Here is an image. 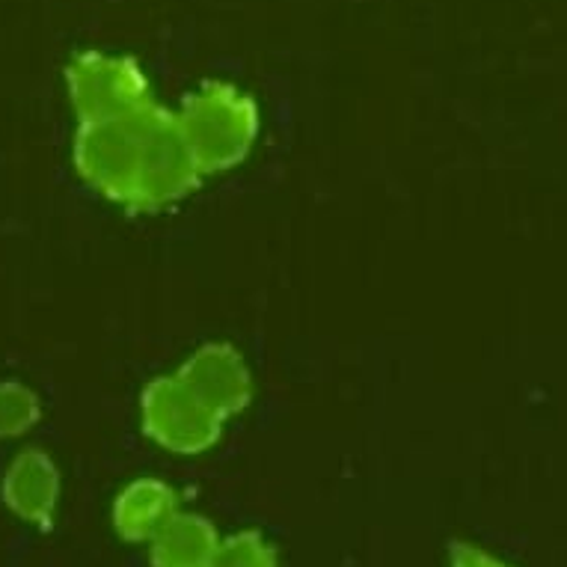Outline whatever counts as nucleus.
<instances>
[{
  "label": "nucleus",
  "instance_id": "1",
  "mask_svg": "<svg viewBox=\"0 0 567 567\" xmlns=\"http://www.w3.org/2000/svg\"><path fill=\"white\" fill-rule=\"evenodd\" d=\"M187 150L203 176L226 173L250 155L259 137V104L238 86L212 81L185 99L176 111Z\"/></svg>",
  "mask_w": 567,
  "mask_h": 567
},
{
  "label": "nucleus",
  "instance_id": "2",
  "mask_svg": "<svg viewBox=\"0 0 567 567\" xmlns=\"http://www.w3.org/2000/svg\"><path fill=\"white\" fill-rule=\"evenodd\" d=\"M137 128V182L131 212H158L199 185V167L187 150L176 113L152 102L134 113Z\"/></svg>",
  "mask_w": 567,
  "mask_h": 567
},
{
  "label": "nucleus",
  "instance_id": "3",
  "mask_svg": "<svg viewBox=\"0 0 567 567\" xmlns=\"http://www.w3.org/2000/svg\"><path fill=\"white\" fill-rule=\"evenodd\" d=\"M65 86L81 122L125 120L152 104L150 78L131 56L84 51L65 69Z\"/></svg>",
  "mask_w": 567,
  "mask_h": 567
},
{
  "label": "nucleus",
  "instance_id": "4",
  "mask_svg": "<svg viewBox=\"0 0 567 567\" xmlns=\"http://www.w3.org/2000/svg\"><path fill=\"white\" fill-rule=\"evenodd\" d=\"M140 413H143V431L158 446L176 455H203L215 446L224 431V419L194 399L176 374L158 378L143 390Z\"/></svg>",
  "mask_w": 567,
  "mask_h": 567
},
{
  "label": "nucleus",
  "instance_id": "5",
  "mask_svg": "<svg viewBox=\"0 0 567 567\" xmlns=\"http://www.w3.org/2000/svg\"><path fill=\"white\" fill-rule=\"evenodd\" d=\"M78 173L113 203L131 208L137 182V128L134 116L81 122L75 137Z\"/></svg>",
  "mask_w": 567,
  "mask_h": 567
},
{
  "label": "nucleus",
  "instance_id": "6",
  "mask_svg": "<svg viewBox=\"0 0 567 567\" xmlns=\"http://www.w3.org/2000/svg\"><path fill=\"white\" fill-rule=\"evenodd\" d=\"M176 378L187 386V392L199 399L215 416L226 422L241 413L252 399V378L244 357L233 344L212 342L190 353Z\"/></svg>",
  "mask_w": 567,
  "mask_h": 567
},
{
  "label": "nucleus",
  "instance_id": "7",
  "mask_svg": "<svg viewBox=\"0 0 567 567\" xmlns=\"http://www.w3.org/2000/svg\"><path fill=\"white\" fill-rule=\"evenodd\" d=\"M3 503L21 520L51 529L60 503V473L54 461L39 449L21 452L3 475Z\"/></svg>",
  "mask_w": 567,
  "mask_h": 567
},
{
  "label": "nucleus",
  "instance_id": "8",
  "mask_svg": "<svg viewBox=\"0 0 567 567\" xmlns=\"http://www.w3.org/2000/svg\"><path fill=\"white\" fill-rule=\"evenodd\" d=\"M178 512V493L158 478H137L116 496L113 526L120 538L134 544H150L164 523Z\"/></svg>",
  "mask_w": 567,
  "mask_h": 567
},
{
  "label": "nucleus",
  "instance_id": "9",
  "mask_svg": "<svg viewBox=\"0 0 567 567\" xmlns=\"http://www.w3.org/2000/svg\"><path fill=\"white\" fill-rule=\"evenodd\" d=\"M217 544L220 535L203 514L176 512L150 540L152 567H205Z\"/></svg>",
  "mask_w": 567,
  "mask_h": 567
},
{
  "label": "nucleus",
  "instance_id": "10",
  "mask_svg": "<svg viewBox=\"0 0 567 567\" xmlns=\"http://www.w3.org/2000/svg\"><path fill=\"white\" fill-rule=\"evenodd\" d=\"M39 416H42V408H39L37 392L16 381L0 383V440L28 434Z\"/></svg>",
  "mask_w": 567,
  "mask_h": 567
},
{
  "label": "nucleus",
  "instance_id": "11",
  "mask_svg": "<svg viewBox=\"0 0 567 567\" xmlns=\"http://www.w3.org/2000/svg\"><path fill=\"white\" fill-rule=\"evenodd\" d=\"M205 567H277V549L261 538V532H238L220 538L215 556Z\"/></svg>",
  "mask_w": 567,
  "mask_h": 567
},
{
  "label": "nucleus",
  "instance_id": "12",
  "mask_svg": "<svg viewBox=\"0 0 567 567\" xmlns=\"http://www.w3.org/2000/svg\"><path fill=\"white\" fill-rule=\"evenodd\" d=\"M452 567H508L499 558L487 556L484 549L470 547V544H455L452 547Z\"/></svg>",
  "mask_w": 567,
  "mask_h": 567
}]
</instances>
